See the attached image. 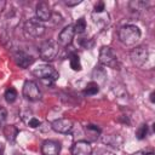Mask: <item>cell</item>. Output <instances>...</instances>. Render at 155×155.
Listing matches in <instances>:
<instances>
[{
    "instance_id": "cell-1",
    "label": "cell",
    "mask_w": 155,
    "mask_h": 155,
    "mask_svg": "<svg viewBox=\"0 0 155 155\" xmlns=\"http://www.w3.org/2000/svg\"><path fill=\"white\" fill-rule=\"evenodd\" d=\"M119 40L126 46H134L140 39V29L134 24H125L119 29Z\"/></svg>"
},
{
    "instance_id": "cell-2",
    "label": "cell",
    "mask_w": 155,
    "mask_h": 155,
    "mask_svg": "<svg viewBox=\"0 0 155 155\" xmlns=\"http://www.w3.org/2000/svg\"><path fill=\"white\" fill-rule=\"evenodd\" d=\"M33 74L36 78H39L44 84H48V85L50 84H53L59 78L58 71L53 67H51L48 64H41V65L36 67L33 70Z\"/></svg>"
},
{
    "instance_id": "cell-3",
    "label": "cell",
    "mask_w": 155,
    "mask_h": 155,
    "mask_svg": "<svg viewBox=\"0 0 155 155\" xmlns=\"http://www.w3.org/2000/svg\"><path fill=\"white\" fill-rule=\"evenodd\" d=\"M23 31L27 38H40L45 34V25L38 18H30L24 23Z\"/></svg>"
},
{
    "instance_id": "cell-4",
    "label": "cell",
    "mask_w": 155,
    "mask_h": 155,
    "mask_svg": "<svg viewBox=\"0 0 155 155\" xmlns=\"http://www.w3.org/2000/svg\"><path fill=\"white\" fill-rule=\"evenodd\" d=\"M58 42L54 40H46L39 48V54L44 61H53L58 54Z\"/></svg>"
},
{
    "instance_id": "cell-5",
    "label": "cell",
    "mask_w": 155,
    "mask_h": 155,
    "mask_svg": "<svg viewBox=\"0 0 155 155\" xmlns=\"http://www.w3.org/2000/svg\"><path fill=\"white\" fill-rule=\"evenodd\" d=\"M99 63L105 67H110L116 69L117 68V57L111 47L103 46L99 51Z\"/></svg>"
},
{
    "instance_id": "cell-6",
    "label": "cell",
    "mask_w": 155,
    "mask_h": 155,
    "mask_svg": "<svg viewBox=\"0 0 155 155\" xmlns=\"http://www.w3.org/2000/svg\"><path fill=\"white\" fill-rule=\"evenodd\" d=\"M130 57H131V61L132 63L136 65V67H143L145 64V62L148 61L149 58V51L145 46H137L134 47L131 53H130Z\"/></svg>"
},
{
    "instance_id": "cell-7",
    "label": "cell",
    "mask_w": 155,
    "mask_h": 155,
    "mask_svg": "<svg viewBox=\"0 0 155 155\" xmlns=\"http://www.w3.org/2000/svg\"><path fill=\"white\" fill-rule=\"evenodd\" d=\"M23 96L25 97V99H28L30 102L39 101L41 98V91L38 86V84L31 80H27L23 85Z\"/></svg>"
},
{
    "instance_id": "cell-8",
    "label": "cell",
    "mask_w": 155,
    "mask_h": 155,
    "mask_svg": "<svg viewBox=\"0 0 155 155\" xmlns=\"http://www.w3.org/2000/svg\"><path fill=\"white\" fill-rule=\"evenodd\" d=\"M51 128L58 133H69L73 130V121L67 117L57 119L51 124Z\"/></svg>"
},
{
    "instance_id": "cell-9",
    "label": "cell",
    "mask_w": 155,
    "mask_h": 155,
    "mask_svg": "<svg viewBox=\"0 0 155 155\" xmlns=\"http://www.w3.org/2000/svg\"><path fill=\"white\" fill-rule=\"evenodd\" d=\"M74 34H75V30H74V25L69 24L67 27H64L61 33L58 34V44L61 46H68L71 44L73 41V38H74Z\"/></svg>"
},
{
    "instance_id": "cell-10",
    "label": "cell",
    "mask_w": 155,
    "mask_h": 155,
    "mask_svg": "<svg viewBox=\"0 0 155 155\" xmlns=\"http://www.w3.org/2000/svg\"><path fill=\"white\" fill-rule=\"evenodd\" d=\"M71 155H92V147L87 140L75 142L70 149Z\"/></svg>"
},
{
    "instance_id": "cell-11",
    "label": "cell",
    "mask_w": 155,
    "mask_h": 155,
    "mask_svg": "<svg viewBox=\"0 0 155 155\" xmlns=\"http://www.w3.org/2000/svg\"><path fill=\"white\" fill-rule=\"evenodd\" d=\"M61 151V143L54 139H47L42 143L41 153L42 155H58Z\"/></svg>"
},
{
    "instance_id": "cell-12",
    "label": "cell",
    "mask_w": 155,
    "mask_h": 155,
    "mask_svg": "<svg viewBox=\"0 0 155 155\" xmlns=\"http://www.w3.org/2000/svg\"><path fill=\"white\" fill-rule=\"evenodd\" d=\"M36 18L41 22H46V21H50L51 19V16H52V12H51V7L47 2L45 1H41L36 5Z\"/></svg>"
},
{
    "instance_id": "cell-13",
    "label": "cell",
    "mask_w": 155,
    "mask_h": 155,
    "mask_svg": "<svg viewBox=\"0 0 155 155\" xmlns=\"http://www.w3.org/2000/svg\"><path fill=\"white\" fill-rule=\"evenodd\" d=\"M13 58H15L16 64H17L18 67L23 68V69H24V68H28V67L34 62L33 56H30V54L25 53L24 51H17V52L15 53Z\"/></svg>"
},
{
    "instance_id": "cell-14",
    "label": "cell",
    "mask_w": 155,
    "mask_h": 155,
    "mask_svg": "<svg viewBox=\"0 0 155 155\" xmlns=\"http://www.w3.org/2000/svg\"><path fill=\"white\" fill-rule=\"evenodd\" d=\"M18 132L19 131L15 125H5L2 128V133L8 142H15L18 136Z\"/></svg>"
},
{
    "instance_id": "cell-15",
    "label": "cell",
    "mask_w": 155,
    "mask_h": 155,
    "mask_svg": "<svg viewBox=\"0 0 155 155\" xmlns=\"http://www.w3.org/2000/svg\"><path fill=\"white\" fill-rule=\"evenodd\" d=\"M92 19H93V22H94L97 25H99L101 28H103V27H105V25L109 23V15H108L107 11H103V12H101V13L93 12V13H92Z\"/></svg>"
},
{
    "instance_id": "cell-16",
    "label": "cell",
    "mask_w": 155,
    "mask_h": 155,
    "mask_svg": "<svg viewBox=\"0 0 155 155\" xmlns=\"http://www.w3.org/2000/svg\"><path fill=\"white\" fill-rule=\"evenodd\" d=\"M103 143L111 145L114 148H119L122 143V139L119 134H110V136H107L105 138H103Z\"/></svg>"
},
{
    "instance_id": "cell-17",
    "label": "cell",
    "mask_w": 155,
    "mask_h": 155,
    "mask_svg": "<svg viewBox=\"0 0 155 155\" xmlns=\"http://www.w3.org/2000/svg\"><path fill=\"white\" fill-rule=\"evenodd\" d=\"M92 78H93L94 80H97V84H98V81H99V82H103V81L105 80V78H107V71H105V69L102 68L101 65L96 67V68L93 69V71H92Z\"/></svg>"
},
{
    "instance_id": "cell-18",
    "label": "cell",
    "mask_w": 155,
    "mask_h": 155,
    "mask_svg": "<svg viewBox=\"0 0 155 155\" xmlns=\"http://www.w3.org/2000/svg\"><path fill=\"white\" fill-rule=\"evenodd\" d=\"M69 64H70V68L75 71H80L81 70V63H80V58L76 53H70L69 56Z\"/></svg>"
},
{
    "instance_id": "cell-19",
    "label": "cell",
    "mask_w": 155,
    "mask_h": 155,
    "mask_svg": "<svg viewBox=\"0 0 155 155\" xmlns=\"http://www.w3.org/2000/svg\"><path fill=\"white\" fill-rule=\"evenodd\" d=\"M98 92H99V86H98V84L96 81H90L86 85L85 90H84V93L87 94V96H93V94H96Z\"/></svg>"
},
{
    "instance_id": "cell-20",
    "label": "cell",
    "mask_w": 155,
    "mask_h": 155,
    "mask_svg": "<svg viewBox=\"0 0 155 155\" xmlns=\"http://www.w3.org/2000/svg\"><path fill=\"white\" fill-rule=\"evenodd\" d=\"M17 99V91L15 87H8L5 91V101L7 103H13Z\"/></svg>"
},
{
    "instance_id": "cell-21",
    "label": "cell",
    "mask_w": 155,
    "mask_h": 155,
    "mask_svg": "<svg viewBox=\"0 0 155 155\" xmlns=\"http://www.w3.org/2000/svg\"><path fill=\"white\" fill-rule=\"evenodd\" d=\"M85 29H86V19H85L84 17H80V18L76 21L75 25H74V30H75V33L81 34V33L85 31Z\"/></svg>"
},
{
    "instance_id": "cell-22",
    "label": "cell",
    "mask_w": 155,
    "mask_h": 155,
    "mask_svg": "<svg viewBox=\"0 0 155 155\" xmlns=\"http://www.w3.org/2000/svg\"><path fill=\"white\" fill-rule=\"evenodd\" d=\"M147 134H148V125L147 124H142L136 131V137L139 140H142V139H144L147 137Z\"/></svg>"
},
{
    "instance_id": "cell-23",
    "label": "cell",
    "mask_w": 155,
    "mask_h": 155,
    "mask_svg": "<svg viewBox=\"0 0 155 155\" xmlns=\"http://www.w3.org/2000/svg\"><path fill=\"white\" fill-rule=\"evenodd\" d=\"M128 5H130L131 10H133V11H137V12H138V11H140V10H145L148 4H147L145 1H138V0L136 1V0H134V1H131Z\"/></svg>"
},
{
    "instance_id": "cell-24",
    "label": "cell",
    "mask_w": 155,
    "mask_h": 155,
    "mask_svg": "<svg viewBox=\"0 0 155 155\" xmlns=\"http://www.w3.org/2000/svg\"><path fill=\"white\" fill-rule=\"evenodd\" d=\"M86 131L90 132V133H93V134H99L101 133V128L97 127L96 125H86Z\"/></svg>"
},
{
    "instance_id": "cell-25",
    "label": "cell",
    "mask_w": 155,
    "mask_h": 155,
    "mask_svg": "<svg viewBox=\"0 0 155 155\" xmlns=\"http://www.w3.org/2000/svg\"><path fill=\"white\" fill-rule=\"evenodd\" d=\"M40 125H41V122H40V120H38L36 117H30V119L28 120V126L31 127V128H36V127H39Z\"/></svg>"
},
{
    "instance_id": "cell-26",
    "label": "cell",
    "mask_w": 155,
    "mask_h": 155,
    "mask_svg": "<svg viewBox=\"0 0 155 155\" xmlns=\"http://www.w3.org/2000/svg\"><path fill=\"white\" fill-rule=\"evenodd\" d=\"M7 119V110L4 107H0V125H2Z\"/></svg>"
},
{
    "instance_id": "cell-27",
    "label": "cell",
    "mask_w": 155,
    "mask_h": 155,
    "mask_svg": "<svg viewBox=\"0 0 155 155\" xmlns=\"http://www.w3.org/2000/svg\"><path fill=\"white\" fill-rule=\"evenodd\" d=\"M103 11H105V7H104V2H98V4H96V6H94V11L93 12H96V13H101V12H103Z\"/></svg>"
},
{
    "instance_id": "cell-28",
    "label": "cell",
    "mask_w": 155,
    "mask_h": 155,
    "mask_svg": "<svg viewBox=\"0 0 155 155\" xmlns=\"http://www.w3.org/2000/svg\"><path fill=\"white\" fill-rule=\"evenodd\" d=\"M81 2V0H65L64 4L67 6H75V5H79Z\"/></svg>"
},
{
    "instance_id": "cell-29",
    "label": "cell",
    "mask_w": 155,
    "mask_h": 155,
    "mask_svg": "<svg viewBox=\"0 0 155 155\" xmlns=\"http://www.w3.org/2000/svg\"><path fill=\"white\" fill-rule=\"evenodd\" d=\"M133 155H154V153L151 150H140V151L134 153Z\"/></svg>"
},
{
    "instance_id": "cell-30",
    "label": "cell",
    "mask_w": 155,
    "mask_h": 155,
    "mask_svg": "<svg viewBox=\"0 0 155 155\" xmlns=\"http://www.w3.org/2000/svg\"><path fill=\"white\" fill-rule=\"evenodd\" d=\"M5 5H6V1H5V0H0V13H1L2 10L5 8Z\"/></svg>"
},
{
    "instance_id": "cell-31",
    "label": "cell",
    "mask_w": 155,
    "mask_h": 155,
    "mask_svg": "<svg viewBox=\"0 0 155 155\" xmlns=\"http://www.w3.org/2000/svg\"><path fill=\"white\" fill-rule=\"evenodd\" d=\"M4 150H5V145L2 143H0V155L4 154Z\"/></svg>"
},
{
    "instance_id": "cell-32",
    "label": "cell",
    "mask_w": 155,
    "mask_h": 155,
    "mask_svg": "<svg viewBox=\"0 0 155 155\" xmlns=\"http://www.w3.org/2000/svg\"><path fill=\"white\" fill-rule=\"evenodd\" d=\"M101 155H114L113 153H109V151H99Z\"/></svg>"
},
{
    "instance_id": "cell-33",
    "label": "cell",
    "mask_w": 155,
    "mask_h": 155,
    "mask_svg": "<svg viewBox=\"0 0 155 155\" xmlns=\"http://www.w3.org/2000/svg\"><path fill=\"white\" fill-rule=\"evenodd\" d=\"M154 94H155V92H151L150 93V102L151 103H154Z\"/></svg>"
}]
</instances>
